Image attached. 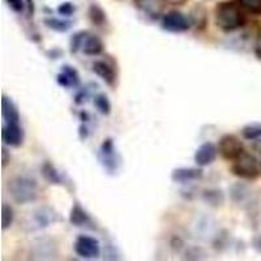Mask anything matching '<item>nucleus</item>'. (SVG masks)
I'll list each match as a JSON object with an SVG mask.
<instances>
[{"instance_id": "1", "label": "nucleus", "mask_w": 261, "mask_h": 261, "mask_svg": "<svg viewBox=\"0 0 261 261\" xmlns=\"http://www.w3.org/2000/svg\"><path fill=\"white\" fill-rule=\"evenodd\" d=\"M244 9L232 2H223L216 7V24L223 32H234L247 22Z\"/></svg>"}, {"instance_id": "2", "label": "nucleus", "mask_w": 261, "mask_h": 261, "mask_svg": "<svg viewBox=\"0 0 261 261\" xmlns=\"http://www.w3.org/2000/svg\"><path fill=\"white\" fill-rule=\"evenodd\" d=\"M8 192L13 201L17 204L25 205L34 202L38 199V183L36 179L27 175L13 176L8 181Z\"/></svg>"}, {"instance_id": "3", "label": "nucleus", "mask_w": 261, "mask_h": 261, "mask_svg": "<svg viewBox=\"0 0 261 261\" xmlns=\"http://www.w3.org/2000/svg\"><path fill=\"white\" fill-rule=\"evenodd\" d=\"M231 171L234 175L239 176L246 180H255L260 176V163L257 158L251 153L243 151L237 160L234 161L231 166Z\"/></svg>"}, {"instance_id": "4", "label": "nucleus", "mask_w": 261, "mask_h": 261, "mask_svg": "<svg viewBox=\"0 0 261 261\" xmlns=\"http://www.w3.org/2000/svg\"><path fill=\"white\" fill-rule=\"evenodd\" d=\"M98 160L109 174H114L118 171V167L120 165V157L116 151L113 139H106L101 144V148L98 151Z\"/></svg>"}, {"instance_id": "5", "label": "nucleus", "mask_w": 261, "mask_h": 261, "mask_svg": "<svg viewBox=\"0 0 261 261\" xmlns=\"http://www.w3.org/2000/svg\"><path fill=\"white\" fill-rule=\"evenodd\" d=\"M218 151L223 160L235 161L244 151V146L235 135H225L218 143Z\"/></svg>"}, {"instance_id": "6", "label": "nucleus", "mask_w": 261, "mask_h": 261, "mask_svg": "<svg viewBox=\"0 0 261 261\" xmlns=\"http://www.w3.org/2000/svg\"><path fill=\"white\" fill-rule=\"evenodd\" d=\"M74 252L83 258H95L101 253V244L93 237L80 235L74 242Z\"/></svg>"}, {"instance_id": "7", "label": "nucleus", "mask_w": 261, "mask_h": 261, "mask_svg": "<svg viewBox=\"0 0 261 261\" xmlns=\"http://www.w3.org/2000/svg\"><path fill=\"white\" fill-rule=\"evenodd\" d=\"M191 25H192L191 18L178 11H171L162 18V28L170 33L187 32Z\"/></svg>"}, {"instance_id": "8", "label": "nucleus", "mask_w": 261, "mask_h": 261, "mask_svg": "<svg viewBox=\"0 0 261 261\" xmlns=\"http://www.w3.org/2000/svg\"><path fill=\"white\" fill-rule=\"evenodd\" d=\"M24 139L25 132L20 125V123H16V124L3 123V127H2V140H3L4 145L18 148V146L22 145Z\"/></svg>"}, {"instance_id": "9", "label": "nucleus", "mask_w": 261, "mask_h": 261, "mask_svg": "<svg viewBox=\"0 0 261 261\" xmlns=\"http://www.w3.org/2000/svg\"><path fill=\"white\" fill-rule=\"evenodd\" d=\"M92 69L98 77H101L110 88H115L118 74L113 63L107 60H95L92 65Z\"/></svg>"}, {"instance_id": "10", "label": "nucleus", "mask_w": 261, "mask_h": 261, "mask_svg": "<svg viewBox=\"0 0 261 261\" xmlns=\"http://www.w3.org/2000/svg\"><path fill=\"white\" fill-rule=\"evenodd\" d=\"M167 0H135V6L140 12L150 18H158L166 9Z\"/></svg>"}, {"instance_id": "11", "label": "nucleus", "mask_w": 261, "mask_h": 261, "mask_svg": "<svg viewBox=\"0 0 261 261\" xmlns=\"http://www.w3.org/2000/svg\"><path fill=\"white\" fill-rule=\"evenodd\" d=\"M218 154V148L213 143H204L197 148L195 153V162L197 166H209L216 161Z\"/></svg>"}, {"instance_id": "12", "label": "nucleus", "mask_w": 261, "mask_h": 261, "mask_svg": "<svg viewBox=\"0 0 261 261\" xmlns=\"http://www.w3.org/2000/svg\"><path fill=\"white\" fill-rule=\"evenodd\" d=\"M204 172L201 169H195V167H179L174 169L171 172V180L174 183L186 184L191 181H196L202 178Z\"/></svg>"}, {"instance_id": "13", "label": "nucleus", "mask_w": 261, "mask_h": 261, "mask_svg": "<svg viewBox=\"0 0 261 261\" xmlns=\"http://www.w3.org/2000/svg\"><path fill=\"white\" fill-rule=\"evenodd\" d=\"M69 222L76 227H93L92 218L79 202H74L69 212Z\"/></svg>"}, {"instance_id": "14", "label": "nucleus", "mask_w": 261, "mask_h": 261, "mask_svg": "<svg viewBox=\"0 0 261 261\" xmlns=\"http://www.w3.org/2000/svg\"><path fill=\"white\" fill-rule=\"evenodd\" d=\"M2 116H3V123H7V124H16L21 120L17 106L7 95H3V99H2Z\"/></svg>"}, {"instance_id": "15", "label": "nucleus", "mask_w": 261, "mask_h": 261, "mask_svg": "<svg viewBox=\"0 0 261 261\" xmlns=\"http://www.w3.org/2000/svg\"><path fill=\"white\" fill-rule=\"evenodd\" d=\"M103 42L98 36H94V34H88L84 41V45L81 47V51H83L85 55L88 57H97L99 54H102L103 51Z\"/></svg>"}, {"instance_id": "16", "label": "nucleus", "mask_w": 261, "mask_h": 261, "mask_svg": "<svg viewBox=\"0 0 261 261\" xmlns=\"http://www.w3.org/2000/svg\"><path fill=\"white\" fill-rule=\"evenodd\" d=\"M59 221V217L53 209L50 208H41L34 212V222H36L38 228H45L50 226L51 223H55Z\"/></svg>"}, {"instance_id": "17", "label": "nucleus", "mask_w": 261, "mask_h": 261, "mask_svg": "<svg viewBox=\"0 0 261 261\" xmlns=\"http://www.w3.org/2000/svg\"><path fill=\"white\" fill-rule=\"evenodd\" d=\"M41 172L43 178L50 184H54V186H63L64 184V176L51 162L43 163L41 166Z\"/></svg>"}, {"instance_id": "18", "label": "nucleus", "mask_w": 261, "mask_h": 261, "mask_svg": "<svg viewBox=\"0 0 261 261\" xmlns=\"http://www.w3.org/2000/svg\"><path fill=\"white\" fill-rule=\"evenodd\" d=\"M202 199H204V201L206 204L211 205V206L218 208V206L223 205V202H225V195L218 188H209V190L204 191Z\"/></svg>"}, {"instance_id": "19", "label": "nucleus", "mask_w": 261, "mask_h": 261, "mask_svg": "<svg viewBox=\"0 0 261 261\" xmlns=\"http://www.w3.org/2000/svg\"><path fill=\"white\" fill-rule=\"evenodd\" d=\"M88 16H89V20L92 21V24L95 25V27L102 28L103 25H106L107 22L106 13H105L103 9L98 6V4H92V6L89 7Z\"/></svg>"}, {"instance_id": "20", "label": "nucleus", "mask_w": 261, "mask_h": 261, "mask_svg": "<svg viewBox=\"0 0 261 261\" xmlns=\"http://www.w3.org/2000/svg\"><path fill=\"white\" fill-rule=\"evenodd\" d=\"M230 195H231L232 201L237 202V204H243V202H246L251 197V191L244 184L237 183L231 187V193Z\"/></svg>"}, {"instance_id": "21", "label": "nucleus", "mask_w": 261, "mask_h": 261, "mask_svg": "<svg viewBox=\"0 0 261 261\" xmlns=\"http://www.w3.org/2000/svg\"><path fill=\"white\" fill-rule=\"evenodd\" d=\"M45 24H46V27H48L50 29L55 30V32H58V33H65L67 30L71 29V27H72L71 21L60 20V18H53V17L46 18Z\"/></svg>"}, {"instance_id": "22", "label": "nucleus", "mask_w": 261, "mask_h": 261, "mask_svg": "<svg viewBox=\"0 0 261 261\" xmlns=\"http://www.w3.org/2000/svg\"><path fill=\"white\" fill-rule=\"evenodd\" d=\"M13 220H15V212H13L12 206L4 202L2 205V228L4 231L12 226Z\"/></svg>"}, {"instance_id": "23", "label": "nucleus", "mask_w": 261, "mask_h": 261, "mask_svg": "<svg viewBox=\"0 0 261 261\" xmlns=\"http://www.w3.org/2000/svg\"><path fill=\"white\" fill-rule=\"evenodd\" d=\"M94 106L102 115H109L111 113V102L107 98V95L103 94V93L95 95Z\"/></svg>"}, {"instance_id": "24", "label": "nucleus", "mask_w": 261, "mask_h": 261, "mask_svg": "<svg viewBox=\"0 0 261 261\" xmlns=\"http://www.w3.org/2000/svg\"><path fill=\"white\" fill-rule=\"evenodd\" d=\"M237 3L251 15H261V0H237Z\"/></svg>"}, {"instance_id": "25", "label": "nucleus", "mask_w": 261, "mask_h": 261, "mask_svg": "<svg viewBox=\"0 0 261 261\" xmlns=\"http://www.w3.org/2000/svg\"><path fill=\"white\" fill-rule=\"evenodd\" d=\"M89 34V32H86V30H81V32L74 33L73 36H72L71 41H69V47H71V53L76 54L77 51L81 50L84 45V41H85L86 36Z\"/></svg>"}, {"instance_id": "26", "label": "nucleus", "mask_w": 261, "mask_h": 261, "mask_svg": "<svg viewBox=\"0 0 261 261\" xmlns=\"http://www.w3.org/2000/svg\"><path fill=\"white\" fill-rule=\"evenodd\" d=\"M191 22L192 25H195L197 29H202L206 24V12H205V9L201 8V7H196L195 11L192 12V16H191Z\"/></svg>"}, {"instance_id": "27", "label": "nucleus", "mask_w": 261, "mask_h": 261, "mask_svg": "<svg viewBox=\"0 0 261 261\" xmlns=\"http://www.w3.org/2000/svg\"><path fill=\"white\" fill-rule=\"evenodd\" d=\"M242 135L246 140H257L261 137V124L260 123H252L242 129Z\"/></svg>"}, {"instance_id": "28", "label": "nucleus", "mask_w": 261, "mask_h": 261, "mask_svg": "<svg viewBox=\"0 0 261 261\" xmlns=\"http://www.w3.org/2000/svg\"><path fill=\"white\" fill-rule=\"evenodd\" d=\"M62 72L69 79L72 86H79V84H80V74H79V72L73 67H71V65H63Z\"/></svg>"}, {"instance_id": "29", "label": "nucleus", "mask_w": 261, "mask_h": 261, "mask_svg": "<svg viewBox=\"0 0 261 261\" xmlns=\"http://www.w3.org/2000/svg\"><path fill=\"white\" fill-rule=\"evenodd\" d=\"M74 11H76V7H74V4L69 3V2L62 3L58 7V13H59L60 16H71L73 15Z\"/></svg>"}, {"instance_id": "30", "label": "nucleus", "mask_w": 261, "mask_h": 261, "mask_svg": "<svg viewBox=\"0 0 261 261\" xmlns=\"http://www.w3.org/2000/svg\"><path fill=\"white\" fill-rule=\"evenodd\" d=\"M6 2L15 12H22L24 11V0H6Z\"/></svg>"}, {"instance_id": "31", "label": "nucleus", "mask_w": 261, "mask_h": 261, "mask_svg": "<svg viewBox=\"0 0 261 261\" xmlns=\"http://www.w3.org/2000/svg\"><path fill=\"white\" fill-rule=\"evenodd\" d=\"M57 81H58V84H59L60 86H63V88H71V86H72V84H71V81H69V79L67 77V76H65V74L63 73V72H60V73L58 74V76H57Z\"/></svg>"}, {"instance_id": "32", "label": "nucleus", "mask_w": 261, "mask_h": 261, "mask_svg": "<svg viewBox=\"0 0 261 261\" xmlns=\"http://www.w3.org/2000/svg\"><path fill=\"white\" fill-rule=\"evenodd\" d=\"M2 165H3V167H7V165H8L9 162H11V153L8 151V149L6 148V145L3 146V149H2Z\"/></svg>"}, {"instance_id": "33", "label": "nucleus", "mask_w": 261, "mask_h": 261, "mask_svg": "<svg viewBox=\"0 0 261 261\" xmlns=\"http://www.w3.org/2000/svg\"><path fill=\"white\" fill-rule=\"evenodd\" d=\"M252 247L255 248L256 252L261 253V234H256L252 238Z\"/></svg>"}, {"instance_id": "34", "label": "nucleus", "mask_w": 261, "mask_h": 261, "mask_svg": "<svg viewBox=\"0 0 261 261\" xmlns=\"http://www.w3.org/2000/svg\"><path fill=\"white\" fill-rule=\"evenodd\" d=\"M255 54L258 59H261V33L257 36V39H256L255 43Z\"/></svg>"}, {"instance_id": "35", "label": "nucleus", "mask_w": 261, "mask_h": 261, "mask_svg": "<svg viewBox=\"0 0 261 261\" xmlns=\"http://www.w3.org/2000/svg\"><path fill=\"white\" fill-rule=\"evenodd\" d=\"M79 129H80V137L83 140H85L86 137H88V128H86L85 125H80Z\"/></svg>"}, {"instance_id": "36", "label": "nucleus", "mask_w": 261, "mask_h": 261, "mask_svg": "<svg viewBox=\"0 0 261 261\" xmlns=\"http://www.w3.org/2000/svg\"><path fill=\"white\" fill-rule=\"evenodd\" d=\"M28 8H29L30 15H34V2L33 0H28Z\"/></svg>"}, {"instance_id": "37", "label": "nucleus", "mask_w": 261, "mask_h": 261, "mask_svg": "<svg viewBox=\"0 0 261 261\" xmlns=\"http://www.w3.org/2000/svg\"><path fill=\"white\" fill-rule=\"evenodd\" d=\"M167 2H169V3H171V4H183V3H186V0H167Z\"/></svg>"}]
</instances>
